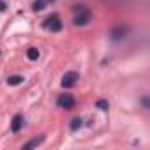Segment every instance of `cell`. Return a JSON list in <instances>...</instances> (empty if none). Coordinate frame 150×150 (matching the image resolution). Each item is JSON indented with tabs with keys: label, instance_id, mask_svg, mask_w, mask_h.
I'll list each match as a JSON object with an SVG mask.
<instances>
[{
	"label": "cell",
	"instance_id": "cell-1",
	"mask_svg": "<svg viewBox=\"0 0 150 150\" xmlns=\"http://www.w3.org/2000/svg\"><path fill=\"white\" fill-rule=\"evenodd\" d=\"M90 20V11L87 7H78L74 13V23L76 25H87Z\"/></svg>",
	"mask_w": 150,
	"mask_h": 150
},
{
	"label": "cell",
	"instance_id": "cell-2",
	"mask_svg": "<svg viewBox=\"0 0 150 150\" xmlns=\"http://www.w3.org/2000/svg\"><path fill=\"white\" fill-rule=\"evenodd\" d=\"M76 81H78V72H74V71L65 72L64 78H62V87L64 88H71V87L76 85Z\"/></svg>",
	"mask_w": 150,
	"mask_h": 150
},
{
	"label": "cell",
	"instance_id": "cell-3",
	"mask_svg": "<svg viewBox=\"0 0 150 150\" xmlns=\"http://www.w3.org/2000/svg\"><path fill=\"white\" fill-rule=\"evenodd\" d=\"M42 27H44L46 30H50V32H58V30H62V23H60V20H58L57 16L48 18V20L42 23Z\"/></svg>",
	"mask_w": 150,
	"mask_h": 150
},
{
	"label": "cell",
	"instance_id": "cell-4",
	"mask_svg": "<svg viewBox=\"0 0 150 150\" xmlns=\"http://www.w3.org/2000/svg\"><path fill=\"white\" fill-rule=\"evenodd\" d=\"M58 106L60 108H65V110H71L72 106H74V97L71 96V94H62L60 97H58Z\"/></svg>",
	"mask_w": 150,
	"mask_h": 150
},
{
	"label": "cell",
	"instance_id": "cell-5",
	"mask_svg": "<svg viewBox=\"0 0 150 150\" xmlns=\"http://www.w3.org/2000/svg\"><path fill=\"white\" fill-rule=\"evenodd\" d=\"M125 28H122V27H117L113 32H111V39L113 41H120V39H124V35H125Z\"/></svg>",
	"mask_w": 150,
	"mask_h": 150
},
{
	"label": "cell",
	"instance_id": "cell-6",
	"mask_svg": "<svg viewBox=\"0 0 150 150\" xmlns=\"http://www.w3.org/2000/svg\"><path fill=\"white\" fill-rule=\"evenodd\" d=\"M21 125H23V118H21L20 115H16V117L13 118V124H11V129H13L14 132H18V131L21 129Z\"/></svg>",
	"mask_w": 150,
	"mask_h": 150
},
{
	"label": "cell",
	"instance_id": "cell-7",
	"mask_svg": "<svg viewBox=\"0 0 150 150\" xmlns=\"http://www.w3.org/2000/svg\"><path fill=\"white\" fill-rule=\"evenodd\" d=\"M42 141H44V136H41V138H35V139L28 141V143H27V145H25L23 148H25V150H28V148H32V146H37V145H41Z\"/></svg>",
	"mask_w": 150,
	"mask_h": 150
},
{
	"label": "cell",
	"instance_id": "cell-8",
	"mask_svg": "<svg viewBox=\"0 0 150 150\" xmlns=\"http://www.w3.org/2000/svg\"><path fill=\"white\" fill-rule=\"evenodd\" d=\"M7 83H9V85H20V83H23V76H18V74L9 76V78H7Z\"/></svg>",
	"mask_w": 150,
	"mask_h": 150
},
{
	"label": "cell",
	"instance_id": "cell-9",
	"mask_svg": "<svg viewBox=\"0 0 150 150\" xmlns=\"http://www.w3.org/2000/svg\"><path fill=\"white\" fill-rule=\"evenodd\" d=\"M27 57H28V60H37L39 58V50L37 48H28Z\"/></svg>",
	"mask_w": 150,
	"mask_h": 150
},
{
	"label": "cell",
	"instance_id": "cell-10",
	"mask_svg": "<svg viewBox=\"0 0 150 150\" xmlns=\"http://www.w3.org/2000/svg\"><path fill=\"white\" fill-rule=\"evenodd\" d=\"M48 2H46V0H37V2H34V11H42L44 9V6H46Z\"/></svg>",
	"mask_w": 150,
	"mask_h": 150
},
{
	"label": "cell",
	"instance_id": "cell-11",
	"mask_svg": "<svg viewBox=\"0 0 150 150\" xmlns=\"http://www.w3.org/2000/svg\"><path fill=\"white\" fill-rule=\"evenodd\" d=\"M78 127H81V118H74V120L71 122V129H72V131H76Z\"/></svg>",
	"mask_w": 150,
	"mask_h": 150
},
{
	"label": "cell",
	"instance_id": "cell-12",
	"mask_svg": "<svg viewBox=\"0 0 150 150\" xmlns=\"http://www.w3.org/2000/svg\"><path fill=\"white\" fill-rule=\"evenodd\" d=\"M97 106H99L101 110H106V108H108V103H106V101H99V103H97Z\"/></svg>",
	"mask_w": 150,
	"mask_h": 150
},
{
	"label": "cell",
	"instance_id": "cell-13",
	"mask_svg": "<svg viewBox=\"0 0 150 150\" xmlns=\"http://www.w3.org/2000/svg\"><path fill=\"white\" fill-rule=\"evenodd\" d=\"M4 9H6V4L2 2V0H0V11H4Z\"/></svg>",
	"mask_w": 150,
	"mask_h": 150
}]
</instances>
